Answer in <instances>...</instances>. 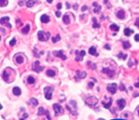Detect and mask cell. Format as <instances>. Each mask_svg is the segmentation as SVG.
Here are the masks:
<instances>
[{
	"label": "cell",
	"instance_id": "obj_11",
	"mask_svg": "<svg viewBox=\"0 0 139 120\" xmlns=\"http://www.w3.org/2000/svg\"><path fill=\"white\" fill-rule=\"evenodd\" d=\"M102 72H103V73H104V74H107V76H108L109 77H110V78L113 77V76L115 75V71L111 70L109 68H104V69H103Z\"/></svg>",
	"mask_w": 139,
	"mask_h": 120
},
{
	"label": "cell",
	"instance_id": "obj_26",
	"mask_svg": "<svg viewBox=\"0 0 139 120\" xmlns=\"http://www.w3.org/2000/svg\"><path fill=\"white\" fill-rule=\"evenodd\" d=\"M46 75L49 77H54L56 75V72L54 70H52V69H48L46 71Z\"/></svg>",
	"mask_w": 139,
	"mask_h": 120
},
{
	"label": "cell",
	"instance_id": "obj_20",
	"mask_svg": "<svg viewBox=\"0 0 139 120\" xmlns=\"http://www.w3.org/2000/svg\"><path fill=\"white\" fill-rule=\"evenodd\" d=\"M62 20H63V22H64V23L65 25H69L70 23V22H71L70 18H69V16L67 15V14L64 15L63 18H62Z\"/></svg>",
	"mask_w": 139,
	"mask_h": 120
},
{
	"label": "cell",
	"instance_id": "obj_23",
	"mask_svg": "<svg viewBox=\"0 0 139 120\" xmlns=\"http://www.w3.org/2000/svg\"><path fill=\"white\" fill-rule=\"evenodd\" d=\"M29 31H30V26H29V25H26L25 27L22 29L21 31H22V33L23 34L26 35V34L29 32Z\"/></svg>",
	"mask_w": 139,
	"mask_h": 120
},
{
	"label": "cell",
	"instance_id": "obj_16",
	"mask_svg": "<svg viewBox=\"0 0 139 120\" xmlns=\"http://www.w3.org/2000/svg\"><path fill=\"white\" fill-rule=\"evenodd\" d=\"M89 53H90L91 55L95 56H98V54L96 52V48H94V47H93V46H92L91 48H90V49H89Z\"/></svg>",
	"mask_w": 139,
	"mask_h": 120
},
{
	"label": "cell",
	"instance_id": "obj_29",
	"mask_svg": "<svg viewBox=\"0 0 139 120\" xmlns=\"http://www.w3.org/2000/svg\"><path fill=\"white\" fill-rule=\"evenodd\" d=\"M30 102H31L32 105H33V107H36L39 104L38 100H37L36 98H31V100H30Z\"/></svg>",
	"mask_w": 139,
	"mask_h": 120
},
{
	"label": "cell",
	"instance_id": "obj_35",
	"mask_svg": "<svg viewBox=\"0 0 139 120\" xmlns=\"http://www.w3.org/2000/svg\"><path fill=\"white\" fill-rule=\"evenodd\" d=\"M117 57L119 58H122V60H126L127 58V54H124L122 52H120L119 54L117 55Z\"/></svg>",
	"mask_w": 139,
	"mask_h": 120
},
{
	"label": "cell",
	"instance_id": "obj_9",
	"mask_svg": "<svg viewBox=\"0 0 139 120\" xmlns=\"http://www.w3.org/2000/svg\"><path fill=\"white\" fill-rule=\"evenodd\" d=\"M10 20V18L8 16H5V17H3L1 18L0 20V23L1 25H5V27H8V28H12V25H10L8 22Z\"/></svg>",
	"mask_w": 139,
	"mask_h": 120
},
{
	"label": "cell",
	"instance_id": "obj_8",
	"mask_svg": "<svg viewBox=\"0 0 139 120\" xmlns=\"http://www.w3.org/2000/svg\"><path fill=\"white\" fill-rule=\"evenodd\" d=\"M86 73L85 71H77L76 72V75L75 76V80L76 81H79L80 80H83L86 77Z\"/></svg>",
	"mask_w": 139,
	"mask_h": 120
},
{
	"label": "cell",
	"instance_id": "obj_42",
	"mask_svg": "<svg viewBox=\"0 0 139 120\" xmlns=\"http://www.w3.org/2000/svg\"><path fill=\"white\" fill-rule=\"evenodd\" d=\"M78 6H79V5L77 4H75L74 5H73V9L75 10H77V9H78Z\"/></svg>",
	"mask_w": 139,
	"mask_h": 120
},
{
	"label": "cell",
	"instance_id": "obj_37",
	"mask_svg": "<svg viewBox=\"0 0 139 120\" xmlns=\"http://www.w3.org/2000/svg\"><path fill=\"white\" fill-rule=\"evenodd\" d=\"M88 6H87V5H84L83 6V7H82V12H85L86 10H88Z\"/></svg>",
	"mask_w": 139,
	"mask_h": 120
},
{
	"label": "cell",
	"instance_id": "obj_45",
	"mask_svg": "<svg viewBox=\"0 0 139 120\" xmlns=\"http://www.w3.org/2000/svg\"><path fill=\"white\" fill-rule=\"evenodd\" d=\"M18 4H19V5H21V6H22V5H24V1H18Z\"/></svg>",
	"mask_w": 139,
	"mask_h": 120
},
{
	"label": "cell",
	"instance_id": "obj_15",
	"mask_svg": "<svg viewBox=\"0 0 139 120\" xmlns=\"http://www.w3.org/2000/svg\"><path fill=\"white\" fill-rule=\"evenodd\" d=\"M125 15H126V13H125V11L124 10H119L118 12H117V14H116L117 17L118 18H119V19H124V18H125Z\"/></svg>",
	"mask_w": 139,
	"mask_h": 120
},
{
	"label": "cell",
	"instance_id": "obj_22",
	"mask_svg": "<svg viewBox=\"0 0 139 120\" xmlns=\"http://www.w3.org/2000/svg\"><path fill=\"white\" fill-rule=\"evenodd\" d=\"M35 3H36V0H28L26 1V6L28 8H32L35 4Z\"/></svg>",
	"mask_w": 139,
	"mask_h": 120
},
{
	"label": "cell",
	"instance_id": "obj_21",
	"mask_svg": "<svg viewBox=\"0 0 139 120\" xmlns=\"http://www.w3.org/2000/svg\"><path fill=\"white\" fill-rule=\"evenodd\" d=\"M47 113V111H46L43 107H39L38 109V112H37V115L41 116L43 115H46Z\"/></svg>",
	"mask_w": 139,
	"mask_h": 120
},
{
	"label": "cell",
	"instance_id": "obj_48",
	"mask_svg": "<svg viewBox=\"0 0 139 120\" xmlns=\"http://www.w3.org/2000/svg\"><path fill=\"white\" fill-rule=\"evenodd\" d=\"M47 1H48V4H52V2L53 1V0H47Z\"/></svg>",
	"mask_w": 139,
	"mask_h": 120
},
{
	"label": "cell",
	"instance_id": "obj_19",
	"mask_svg": "<svg viewBox=\"0 0 139 120\" xmlns=\"http://www.w3.org/2000/svg\"><path fill=\"white\" fill-rule=\"evenodd\" d=\"M9 76H10V73H8V72L7 71V70L4 71V73H3V79L6 82L9 81Z\"/></svg>",
	"mask_w": 139,
	"mask_h": 120
},
{
	"label": "cell",
	"instance_id": "obj_41",
	"mask_svg": "<svg viewBox=\"0 0 139 120\" xmlns=\"http://www.w3.org/2000/svg\"><path fill=\"white\" fill-rule=\"evenodd\" d=\"M94 85V84L93 83V82H89V84H88V87H89V88H92L93 86Z\"/></svg>",
	"mask_w": 139,
	"mask_h": 120
},
{
	"label": "cell",
	"instance_id": "obj_32",
	"mask_svg": "<svg viewBox=\"0 0 139 120\" xmlns=\"http://www.w3.org/2000/svg\"><path fill=\"white\" fill-rule=\"evenodd\" d=\"M35 81V78H34L33 77H32V76H29V77H28V79H27V82H28V84H34Z\"/></svg>",
	"mask_w": 139,
	"mask_h": 120
},
{
	"label": "cell",
	"instance_id": "obj_49",
	"mask_svg": "<svg viewBox=\"0 0 139 120\" xmlns=\"http://www.w3.org/2000/svg\"><path fill=\"white\" fill-rule=\"evenodd\" d=\"M138 113H139V110L138 111Z\"/></svg>",
	"mask_w": 139,
	"mask_h": 120
},
{
	"label": "cell",
	"instance_id": "obj_34",
	"mask_svg": "<svg viewBox=\"0 0 139 120\" xmlns=\"http://www.w3.org/2000/svg\"><path fill=\"white\" fill-rule=\"evenodd\" d=\"M87 65H88V66L89 67V68H90V69H95L96 68V65H95L94 63H92V62H90V61H88Z\"/></svg>",
	"mask_w": 139,
	"mask_h": 120
},
{
	"label": "cell",
	"instance_id": "obj_39",
	"mask_svg": "<svg viewBox=\"0 0 139 120\" xmlns=\"http://www.w3.org/2000/svg\"><path fill=\"white\" fill-rule=\"evenodd\" d=\"M134 25H136V27H138L139 28V18H136V20Z\"/></svg>",
	"mask_w": 139,
	"mask_h": 120
},
{
	"label": "cell",
	"instance_id": "obj_10",
	"mask_svg": "<svg viewBox=\"0 0 139 120\" xmlns=\"http://www.w3.org/2000/svg\"><path fill=\"white\" fill-rule=\"evenodd\" d=\"M54 55L56 57H58L60 58H61L62 60H65L67 59V56L63 54V51L62 50H59V51H54L53 52Z\"/></svg>",
	"mask_w": 139,
	"mask_h": 120
},
{
	"label": "cell",
	"instance_id": "obj_43",
	"mask_svg": "<svg viewBox=\"0 0 139 120\" xmlns=\"http://www.w3.org/2000/svg\"><path fill=\"white\" fill-rule=\"evenodd\" d=\"M61 14H61V12H59V11H57V12H56V16L57 17H58V18H59V17L61 16Z\"/></svg>",
	"mask_w": 139,
	"mask_h": 120
},
{
	"label": "cell",
	"instance_id": "obj_12",
	"mask_svg": "<svg viewBox=\"0 0 139 120\" xmlns=\"http://www.w3.org/2000/svg\"><path fill=\"white\" fill-rule=\"evenodd\" d=\"M117 103L119 107V109L120 110H123L124 108L125 107V106H126V100H124V99L122 98V99H119V100H117Z\"/></svg>",
	"mask_w": 139,
	"mask_h": 120
},
{
	"label": "cell",
	"instance_id": "obj_24",
	"mask_svg": "<svg viewBox=\"0 0 139 120\" xmlns=\"http://www.w3.org/2000/svg\"><path fill=\"white\" fill-rule=\"evenodd\" d=\"M92 21L94 22L92 25V27L93 28H100V25L99 23H98L97 20H96V18L95 17H94L92 18Z\"/></svg>",
	"mask_w": 139,
	"mask_h": 120
},
{
	"label": "cell",
	"instance_id": "obj_40",
	"mask_svg": "<svg viewBox=\"0 0 139 120\" xmlns=\"http://www.w3.org/2000/svg\"><path fill=\"white\" fill-rule=\"evenodd\" d=\"M134 39L136 41H139V34H136L134 36Z\"/></svg>",
	"mask_w": 139,
	"mask_h": 120
},
{
	"label": "cell",
	"instance_id": "obj_46",
	"mask_svg": "<svg viewBox=\"0 0 139 120\" xmlns=\"http://www.w3.org/2000/svg\"><path fill=\"white\" fill-rule=\"evenodd\" d=\"M104 48H107V50H110L111 49V48H110V46L108 45V44H106V45H104Z\"/></svg>",
	"mask_w": 139,
	"mask_h": 120
},
{
	"label": "cell",
	"instance_id": "obj_36",
	"mask_svg": "<svg viewBox=\"0 0 139 120\" xmlns=\"http://www.w3.org/2000/svg\"><path fill=\"white\" fill-rule=\"evenodd\" d=\"M16 40L15 38H13V39L10 41V46H14V45L16 44Z\"/></svg>",
	"mask_w": 139,
	"mask_h": 120
},
{
	"label": "cell",
	"instance_id": "obj_4",
	"mask_svg": "<svg viewBox=\"0 0 139 120\" xmlns=\"http://www.w3.org/2000/svg\"><path fill=\"white\" fill-rule=\"evenodd\" d=\"M44 67L40 66V62L37 60L32 64V70L35 71L37 73H39L43 70Z\"/></svg>",
	"mask_w": 139,
	"mask_h": 120
},
{
	"label": "cell",
	"instance_id": "obj_3",
	"mask_svg": "<svg viewBox=\"0 0 139 120\" xmlns=\"http://www.w3.org/2000/svg\"><path fill=\"white\" fill-rule=\"evenodd\" d=\"M54 90V88L50 86H47L44 88V94L45 97L47 100H51L52 98V92Z\"/></svg>",
	"mask_w": 139,
	"mask_h": 120
},
{
	"label": "cell",
	"instance_id": "obj_47",
	"mask_svg": "<svg viewBox=\"0 0 139 120\" xmlns=\"http://www.w3.org/2000/svg\"><path fill=\"white\" fill-rule=\"evenodd\" d=\"M66 5H67V9H69V8H71V5H70V4L68 3V2H66Z\"/></svg>",
	"mask_w": 139,
	"mask_h": 120
},
{
	"label": "cell",
	"instance_id": "obj_6",
	"mask_svg": "<svg viewBox=\"0 0 139 120\" xmlns=\"http://www.w3.org/2000/svg\"><path fill=\"white\" fill-rule=\"evenodd\" d=\"M117 85L116 84H109L107 87V90L109 92H110L111 94H114L116 93L117 92Z\"/></svg>",
	"mask_w": 139,
	"mask_h": 120
},
{
	"label": "cell",
	"instance_id": "obj_17",
	"mask_svg": "<svg viewBox=\"0 0 139 120\" xmlns=\"http://www.w3.org/2000/svg\"><path fill=\"white\" fill-rule=\"evenodd\" d=\"M41 21L43 23H48L50 21V17L46 14H43L41 16Z\"/></svg>",
	"mask_w": 139,
	"mask_h": 120
},
{
	"label": "cell",
	"instance_id": "obj_31",
	"mask_svg": "<svg viewBox=\"0 0 139 120\" xmlns=\"http://www.w3.org/2000/svg\"><path fill=\"white\" fill-rule=\"evenodd\" d=\"M60 40H61V36H60L59 34H57L56 37H53L52 38V41L53 43H56Z\"/></svg>",
	"mask_w": 139,
	"mask_h": 120
},
{
	"label": "cell",
	"instance_id": "obj_27",
	"mask_svg": "<svg viewBox=\"0 0 139 120\" xmlns=\"http://www.w3.org/2000/svg\"><path fill=\"white\" fill-rule=\"evenodd\" d=\"M130 47H131V44H130V43L129 41H123V48H124V49L128 50Z\"/></svg>",
	"mask_w": 139,
	"mask_h": 120
},
{
	"label": "cell",
	"instance_id": "obj_30",
	"mask_svg": "<svg viewBox=\"0 0 139 120\" xmlns=\"http://www.w3.org/2000/svg\"><path fill=\"white\" fill-rule=\"evenodd\" d=\"M8 4V0H0V6L4 8L7 6Z\"/></svg>",
	"mask_w": 139,
	"mask_h": 120
},
{
	"label": "cell",
	"instance_id": "obj_44",
	"mask_svg": "<svg viewBox=\"0 0 139 120\" xmlns=\"http://www.w3.org/2000/svg\"><path fill=\"white\" fill-rule=\"evenodd\" d=\"M134 86H135V87H136V88H139V81H138L137 83H135V84H134Z\"/></svg>",
	"mask_w": 139,
	"mask_h": 120
},
{
	"label": "cell",
	"instance_id": "obj_33",
	"mask_svg": "<svg viewBox=\"0 0 139 120\" xmlns=\"http://www.w3.org/2000/svg\"><path fill=\"white\" fill-rule=\"evenodd\" d=\"M16 62L17 63H18V64H22V62H23V58L21 56H18L16 58Z\"/></svg>",
	"mask_w": 139,
	"mask_h": 120
},
{
	"label": "cell",
	"instance_id": "obj_18",
	"mask_svg": "<svg viewBox=\"0 0 139 120\" xmlns=\"http://www.w3.org/2000/svg\"><path fill=\"white\" fill-rule=\"evenodd\" d=\"M13 94L15 96H20L21 94V90L18 87H14L13 88Z\"/></svg>",
	"mask_w": 139,
	"mask_h": 120
},
{
	"label": "cell",
	"instance_id": "obj_1",
	"mask_svg": "<svg viewBox=\"0 0 139 120\" xmlns=\"http://www.w3.org/2000/svg\"><path fill=\"white\" fill-rule=\"evenodd\" d=\"M37 36H38V39L41 41H47L49 40L50 34L49 32H44L43 31H39L37 33Z\"/></svg>",
	"mask_w": 139,
	"mask_h": 120
},
{
	"label": "cell",
	"instance_id": "obj_25",
	"mask_svg": "<svg viewBox=\"0 0 139 120\" xmlns=\"http://www.w3.org/2000/svg\"><path fill=\"white\" fill-rule=\"evenodd\" d=\"M109 29L113 31H119V27L117 25H116L115 24H113V25H110Z\"/></svg>",
	"mask_w": 139,
	"mask_h": 120
},
{
	"label": "cell",
	"instance_id": "obj_28",
	"mask_svg": "<svg viewBox=\"0 0 139 120\" xmlns=\"http://www.w3.org/2000/svg\"><path fill=\"white\" fill-rule=\"evenodd\" d=\"M124 35H126V36H127V37H129V36H130L131 35V33H132L134 31L132 30H130L129 28H126L125 29H124Z\"/></svg>",
	"mask_w": 139,
	"mask_h": 120
},
{
	"label": "cell",
	"instance_id": "obj_38",
	"mask_svg": "<svg viewBox=\"0 0 139 120\" xmlns=\"http://www.w3.org/2000/svg\"><path fill=\"white\" fill-rule=\"evenodd\" d=\"M56 7L58 10H61V9L62 8V4H61V3H58V4H57Z\"/></svg>",
	"mask_w": 139,
	"mask_h": 120
},
{
	"label": "cell",
	"instance_id": "obj_14",
	"mask_svg": "<svg viewBox=\"0 0 139 120\" xmlns=\"http://www.w3.org/2000/svg\"><path fill=\"white\" fill-rule=\"evenodd\" d=\"M92 5L94 7V9L93 10V12H94V13H98L100 10H101V6L100 5H98V3H96V2H94L92 4Z\"/></svg>",
	"mask_w": 139,
	"mask_h": 120
},
{
	"label": "cell",
	"instance_id": "obj_13",
	"mask_svg": "<svg viewBox=\"0 0 139 120\" xmlns=\"http://www.w3.org/2000/svg\"><path fill=\"white\" fill-rule=\"evenodd\" d=\"M112 98H109V99L108 100V101L106 102H104V101H102V105L104 106V108H106V109H109V108H110V107L111 106V104H112Z\"/></svg>",
	"mask_w": 139,
	"mask_h": 120
},
{
	"label": "cell",
	"instance_id": "obj_5",
	"mask_svg": "<svg viewBox=\"0 0 139 120\" xmlns=\"http://www.w3.org/2000/svg\"><path fill=\"white\" fill-rule=\"evenodd\" d=\"M53 109L55 113V116H58L59 114H62L64 113V109L62 108V106L59 105L58 104H54Z\"/></svg>",
	"mask_w": 139,
	"mask_h": 120
},
{
	"label": "cell",
	"instance_id": "obj_7",
	"mask_svg": "<svg viewBox=\"0 0 139 120\" xmlns=\"http://www.w3.org/2000/svg\"><path fill=\"white\" fill-rule=\"evenodd\" d=\"M75 54H76L75 60L76 61H82V60H83L84 56L86 55V52L84 50H82V51L76 50L75 51Z\"/></svg>",
	"mask_w": 139,
	"mask_h": 120
},
{
	"label": "cell",
	"instance_id": "obj_2",
	"mask_svg": "<svg viewBox=\"0 0 139 120\" xmlns=\"http://www.w3.org/2000/svg\"><path fill=\"white\" fill-rule=\"evenodd\" d=\"M98 99L94 96H89L88 98H87V99L86 100V103L91 107H94L96 105L98 104Z\"/></svg>",
	"mask_w": 139,
	"mask_h": 120
}]
</instances>
